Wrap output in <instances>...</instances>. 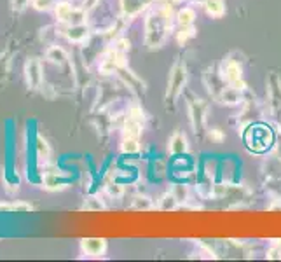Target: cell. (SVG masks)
Instances as JSON below:
<instances>
[{
	"mask_svg": "<svg viewBox=\"0 0 281 262\" xmlns=\"http://www.w3.org/2000/svg\"><path fill=\"white\" fill-rule=\"evenodd\" d=\"M25 81L26 86L30 89H39L42 86L44 75H42V63L39 58H30L25 63Z\"/></svg>",
	"mask_w": 281,
	"mask_h": 262,
	"instance_id": "obj_10",
	"label": "cell"
},
{
	"mask_svg": "<svg viewBox=\"0 0 281 262\" xmlns=\"http://www.w3.org/2000/svg\"><path fill=\"white\" fill-rule=\"evenodd\" d=\"M189 121H190V126L196 133L203 131L204 124H206V115H208V103L201 98H194L190 100L189 105Z\"/></svg>",
	"mask_w": 281,
	"mask_h": 262,
	"instance_id": "obj_8",
	"label": "cell"
},
{
	"mask_svg": "<svg viewBox=\"0 0 281 262\" xmlns=\"http://www.w3.org/2000/svg\"><path fill=\"white\" fill-rule=\"evenodd\" d=\"M126 66V52L119 51V49L114 46L110 48L101 58V63H99V72L105 75H110L114 72H119L121 68Z\"/></svg>",
	"mask_w": 281,
	"mask_h": 262,
	"instance_id": "obj_7",
	"label": "cell"
},
{
	"mask_svg": "<svg viewBox=\"0 0 281 262\" xmlns=\"http://www.w3.org/2000/svg\"><path fill=\"white\" fill-rule=\"evenodd\" d=\"M187 66L182 60H178L171 70H169V75H168V87H166V95H165V100L168 103H175L178 96L182 95L183 87L187 84Z\"/></svg>",
	"mask_w": 281,
	"mask_h": 262,
	"instance_id": "obj_3",
	"label": "cell"
},
{
	"mask_svg": "<svg viewBox=\"0 0 281 262\" xmlns=\"http://www.w3.org/2000/svg\"><path fill=\"white\" fill-rule=\"evenodd\" d=\"M161 2H166V4L175 5V4H182V2H185V0H161Z\"/></svg>",
	"mask_w": 281,
	"mask_h": 262,
	"instance_id": "obj_34",
	"label": "cell"
},
{
	"mask_svg": "<svg viewBox=\"0 0 281 262\" xmlns=\"http://www.w3.org/2000/svg\"><path fill=\"white\" fill-rule=\"evenodd\" d=\"M30 210H32V205L17 201V203H11V210H9V212H30Z\"/></svg>",
	"mask_w": 281,
	"mask_h": 262,
	"instance_id": "obj_30",
	"label": "cell"
},
{
	"mask_svg": "<svg viewBox=\"0 0 281 262\" xmlns=\"http://www.w3.org/2000/svg\"><path fill=\"white\" fill-rule=\"evenodd\" d=\"M243 142L250 152L264 154L274 145V131L262 122H251L243 131Z\"/></svg>",
	"mask_w": 281,
	"mask_h": 262,
	"instance_id": "obj_2",
	"label": "cell"
},
{
	"mask_svg": "<svg viewBox=\"0 0 281 262\" xmlns=\"http://www.w3.org/2000/svg\"><path fill=\"white\" fill-rule=\"evenodd\" d=\"M108 194L114 197L122 196V187L119 185V183H110V185H108Z\"/></svg>",
	"mask_w": 281,
	"mask_h": 262,
	"instance_id": "obj_31",
	"label": "cell"
},
{
	"mask_svg": "<svg viewBox=\"0 0 281 262\" xmlns=\"http://www.w3.org/2000/svg\"><path fill=\"white\" fill-rule=\"evenodd\" d=\"M171 192L175 194V197L178 199V203H182V201H187V194H189V192H187V187H185V185H182V183H177Z\"/></svg>",
	"mask_w": 281,
	"mask_h": 262,
	"instance_id": "obj_26",
	"label": "cell"
},
{
	"mask_svg": "<svg viewBox=\"0 0 281 262\" xmlns=\"http://www.w3.org/2000/svg\"><path fill=\"white\" fill-rule=\"evenodd\" d=\"M173 25V5L161 2L152 7L145 17V46L149 49H159L168 40Z\"/></svg>",
	"mask_w": 281,
	"mask_h": 262,
	"instance_id": "obj_1",
	"label": "cell"
},
{
	"mask_svg": "<svg viewBox=\"0 0 281 262\" xmlns=\"http://www.w3.org/2000/svg\"><path fill=\"white\" fill-rule=\"evenodd\" d=\"M32 5H33V9H37V11H49V9L54 5V0H33Z\"/></svg>",
	"mask_w": 281,
	"mask_h": 262,
	"instance_id": "obj_27",
	"label": "cell"
},
{
	"mask_svg": "<svg viewBox=\"0 0 281 262\" xmlns=\"http://www.w3.org/2000/svg\"><path fill=\"white\" fill-rule=\"evenodd\" d=\"M189 150V144H187V136L180 131H175L171 138L168 140V152L171 157L182 156Z\"/></svg>",
	"mask_w": 281,
	"mask_h": 262,
	"instance_id": "obj_13",
	"label": "cell"
},
{
	"mask_svg": "<svg viewBox=\"0 0 281 262\" xmlns=\"http://www.w3.org/2000/svg\"><path fill=\"white\" fill-rule=\"evenodd\" d=\"M83 208L87 210V212H99V210L105 208V205L101 203V199H98V197H87Z\"/></svg>",
	"mask_w": 281,
	"mask_h": 262,
	"instance_id": "obj_23",
	"label": "cell"
},
{
	"mask_svg": "<svg viewBox=\"0 0 281 262\" xmlns=\"http://www.w3.org/2000/svg\"><path fill=\"white\" fill-rule=\"evenodd\" d=\"M203 9L212 17H222L225 14L224 0H203Z\"/></svg>",
	"mask_w": 281,
	"mask_h": 262,
	"instance_id": "obj_17",
	"label": "cell"
},
{
	"mask_svg": "<svg viewBox=\"0 0 281 262\" xmlns=\"http://www.w3.org/2000/svg\"><path fill=\"white\" fill-rule=\"evenodd\" d=\"M156 0H121V11L122 17L126 19H133L145 9H149Z\"/></svg>",
	"mask_w": 281,
	"mask_h": 262,
	"instance_id": "obj_11",
	"label": "cell"
},
{
	"mask_svg": "<svg viewBox=\"0 0 281 262\" xmlns=\"http://www.w3.org/2000/svg\"><path fill=\"white\" fill-rule=\"evenodd\" d=\"M208 138L215 142V144H222L225 140V133L220 130V128H212V130L208 131Z\"/></svg>",
	"mask_w": 281,
	"mask_h": 262,
	"instance_id": "obj_25",
	"label": "cell"
},
{
	"mask_svg": "<svg viewBox=\"0 0 281 262\" xmlns=\"http://www.w3.org/2000/svg\"><path fill=\"white\" fill-rule=\"evenodd\" d=\"M122 152L124 154H136L140 150V140L134 138H122Z\"/></svg>",
	"mask_w": 281,
	"mask_h": 262,
	"instance_id": "obj_21",
	"label": "cell"
},
{
	"mask_svg": "<svg viewBox=\"0 0 281 262\" xmlns=\"http://www.w3.org/2000/svg\"><path fill=\"white\" fill-rule=\"evenodd\" d=\"M99 4V0H84V11H91V9H95L96 5Z\"/></svg>",
	"mask_w": 281,
	"mask_h": 262,
	"instance_id": "obj_32",
	"label": "cell"
},
{
	"mask_svg": "<svg viewBox=\"0 0 281 262\" xmlns=\"http://www.w3.org/2000/svg\"><path fill=\"white\" fill-rule=\"evenodd\" d=\"M35 150H37V157L40 161H48L51 156V147L42 136H37V140H35Z\"/></svg>",
	"mask_w": 281,
	"mask_h": 262,
	"instance_id": "obj_19",
	"label": "cell"
},
{
	"mask_svg": "<svg viewBox=\"0 0 281 262\" xmlns=\"http://www.w3.org/2000/svg\"><path fill=\"white\" fill-rule=\"evenodd\" d=\"M216 166H218V163L215 161V159H208L206 163H204V175H206L208 179L213 180L215 179V175H216Z\"/></svg>",
	"mask_w": 281,
	"mask_h": 262,
	"instance_id": "obj_24",
	"label": "cell"
},
{
	"mask_svg": "<svg viewBox=\"0 0 281 262\" xmlns=\"http://www.w3.org/2000/svg\"><path fill=\"white\" fill-rule=\"evenodd\" d=\"M152 203H150V199H149V197H136V199H134V208H142V210H149V208H152Z\"/></svg>",
	"mask_w": 281,
	"mask_h": 262,
	"instance_id": "obj_29",
	"label": "cell"
},
{
	"mask_svg": "<svg viewBox=\"0 0 281 262\" xmlns=\"http://www.w3.org/2000/svg\"><path fill=\"white\" fill-rule=\"evenodd\" d=\"M218 74H220L222 81L225 84H229V86H234L245 91L247 89V82H245V79H243V68L239 65V61L236 60H225L222 63L220 70H218Z\"/></svg>",
	"mask_w": 281,
	"mask_h": 262,
	"instance_id": "obj_5",
	"label": "cell"
},
{
	"mask_svg": "<svg viewBox=\"0 0 281 262\" xmlns=\"http://www.w3.org/2000/svg\"><path fill=\"white\" fill-rule=\"evenodd\" d=\"M177 206H178V199L175 197L173 192H166V194H163V197L159 199L157 208L159 210H175Z\"/></svg>",
	"mask_w": 281,
	"mask_h": 262,
	"instance_id": "obj_20",
	"label": "cell"
},
{
	"mask_svg": "<svg viewBox=\"0 0 281 262\" xmlns=\"http://www.w3.org/2000/svg\"><path fill=\"white\" fill-rule=\"evenodd\" d=\"M46 60L52 65H58V66H63L68 61V54L65 52V49L60 48V46H52V48L48 49L46 52Z\"/></svg>",
	"mask_w": 281,
	"mask_h": 262,
	"instance_id": "obj_16",
	"label": "cell"
},
{
	"mask_svg": "<svg viewBox=\"0 0 281 262\" xmlns=\"http://www.w3.org/2000/svg\"><path fill=\"white\" fill-rule=\"evenodd\" d=\"M33 0H11V7H13V11H16V13H21V11H25L26 5H30Z\"/></svg>",
	"mask_w": 281,
	"mask_h": 262,
	"instance_id": "obj_28",
	"label": "cell"
},
{
	"mask_svg": "<svg viewBox=\"0 0 281 262\" xmlns=\"http://www.w3.org/2000/svg\"><path fill=\"white\" fill-rule=\"evenodd\" d=\"M267 259H281V246L280 248H271L267 252Z\"/></svg>",
	"mask_w": 281,
	"mask_h": 262,
	"instance_id": "obj_33",
	"label": "cell"
},
{
	"mask_svg": "<svg viewBox=\"0 0 281 262\" xmlns=\"http://www.w3.org/2000/svg\"><path fill=\"white\" fill-rule=\"evenodd\" d=\"M175 19H177L180 28H183V26H192L196 21V11L192 7H183L177 13Z\"/></svg>",
	"mask_w": 281,
	"mask_h": 262,
	"instance_id": "obj_18",
	"label": "cell"
},
{
	"mask_svg": "<svg viewBox=\"0 0 281 262\" xmlns=\"http://www.w3.org/2000/svg\"><path fill=\"white\" fill-rule=\"evenodd\" d=\"M81 250L87 257H101L107 252V241L103 238H84L81 241Z\"/></svg>",
	"mask_w": 281,
	"mask_h": 262,
	"instance_id": "obj_12",
	"label": "cell"
},
{
	"mask_svg": "<svg viewBox=\"0 0 281 262\" xmlns=\"http://www.w3.org/2000/svg\"><path fill=\"white\" fill-rule=\"evenodd\" d=\"M216 100L220 101V103H224V105L234 107V105H239L243 101V91L241 89H238V87L229 86V84H227V86L222 89V93L218 95Z\"/></svg>",
	"mask_w": 281,
	"mask_h": 262,
	"instance_id": "obj_14",
	"label": "cell"
},
{
	"mask_svg": "<svg viewBox=\"0 0 281 262\" xmlns=\"http://www.w3.org/2000/svg\"><path fill=\"white\" fill-rule=\"evenodd\" d=\"M267 96H269V109L273 117L281 121V79L278 74H271L267 79Z\"/></svg>",
	"mask_w": 281,
	"mask_h": 262,
	"instance_id": "obj_9",
	"label": "cell"
},
{
	"mask_svg": "<svg viewBox=\"0 0 281 262\" xmlns=\"http://www.w3.org/2000/svg\"><path fill=\"white\" fill-rule=\"evenodd\" d=\"M143 121H145V114L138 103H133L128 109L124 126H122V138H134L140 140L143 133Z\"/></svg>",
	"mask_w": 281,
	"mask_h": 262,
	"instance_id": "obj_4",
	"label": "cell"
},
{
	"mask_svg": "<svg viewBox=\"0 0 281 262\" xmlns=\"http://www.w3.org/2000/svg\"><path fill=\"white\" fill-rule=\"evenodd\" d=\"M192 37H196L194 25H192V26H183V28H180V30H178V33H177V40H178V44H180V46H182V44H185L189 39H192Z\"/></svg>",
	"mask_w": 281,
	"mask_h": 262,
	"instance_id": "obj_22",
	"label": "cell"
},
{
	"mask_svg": "<svg viewBox=\"0 0 281 262\" xmlns=\"http://www.w3.org/2000/svg\"><path fill=\"white\" fill-rule=\"evenodd\" d=\"M86 13L84 9H75L66 2V0H61L54 5V14L60 19L61 23L65 25H79V23L86 21Z\"/></svg>",
	"mask_w": 281,
	"mask_h": 262,
	"instance_id": "obj_6",
	"label": "cell"
},
{
	"mask_svg": "<svg viewBox=\"0 0 281 262\" xmlns=\"http://www.w3.org/2000/svg\"><path fill=\"white\" fill-rule=\"evenodd\" d=\"M63 35H65L70 42L81 44L87 39L89 30H87V26L84 25V23H79V25H66V28L63 30Z\"/></svg>",
	"mask_w": 281,
	"mask_h": 262,
	"instance_id": "obj_15",
	"label": "cell"
}]
</instances>
